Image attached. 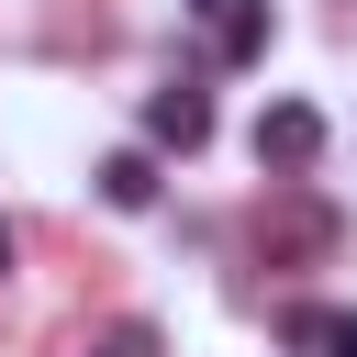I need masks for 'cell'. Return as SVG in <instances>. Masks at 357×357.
Instances as JSON below:
<instances>
[{
    "mask_svg": "<svg viewBox=\"0 0 357 357\" xmlns=\"http://www.w3.org/2000/svg\"><path fill=\"white\" fill-rule=\"evenodd\" d=\"M312 156H324V112H312V100H268V112H257V167L301 178Z\"/></svg>",
    "mask_w": 357,
    "mask_h": 357,
    "instance_id": "obj_1",
    "label": "cell"
},
{
    "mask_svg": "<svg viewBox=\"0 0 357 357\" xmlns=\"http://www.w3.org/2000/svg\"><path fill=\"white\" fill-rule=\"evenodd\" d=\"M145 145H178V156H201V145H212V89H201V78H167V89L145 100Z\"/></svg>",
    "mask_w": 357,
    "mask_h": 357,
    "instance_id": "obj_2",
    "label": "cell"
},
{
    "mask_svg": "<svg viewBox=\"0 0 357 357\" xmlns=\"http://www.w3.org/2000/svg\"><path fill=\"white\" fill-rule=\"evenodd\" d=\"M279 335H290V346H312V357H357V312H335V301H290V312H279Z\"/></svg>",
    "mask_w": 357,
    "mask_h": 357,
    "instance_id": "obj_3",
    "label": "cell"
},
{
    "mask_svg": "<svg viewBox=\"0 0 357 357\" xmlns=\"http://www.w3.org/2000/svg\"><path fill=\"white\" fill-rule=\"evenodd\" d=\"M257 234H268V245H290V257H324V245H335V212H324V201H301V190H290V201H279V212H268V223H257Z\"/></svg>",
    "mask_w": 357,
    "mask_h": 357,
    "instance_id": "obj_4",
    "label": "cell"
},
{
    "mask_svg": "<svg viewBox=\"0 0 357 357\" xmlns=\"http://www.w3.org/2000/svg\"><path fill=\"white\" fill-rule=\"evenodd\" d=\"M268 33H279V22H268V0H234V11L212 22V56H223V67H257V56H268Z\"/></svg>",
    "mask_w": 357,
    "mask_h": 357,
    "instance_id": "obj_5",
    "label": "cell"
},
{
    "mask_svg": "<svg viewBox=\"0 0 357 357\" xmlns=\"http://www.w3.org/2000/svg\"><path fill=\"white\" fill-rule=\"evenodd\" d=\"M100 201H112V212H145V201H156V145L100 156Z\"/></svg>",
    "mask_w": 357,
    "mask_h": 357,
    "instance_id": "obj_6",
    "label": "cell"
},
{
    "mask_svg": "<svg viewBox=\"0 0 357 357\" xmlns=\"http://www.w3.org/2000/svg\"><path fill=\"white\" fill-rule=\"evenodd\" d=\"M100 357H156V324H112V346Z\"/></svg>",
    "mask_w": 357,
    "mask_h": 357,
    "instance_id": "obj_7",
    "label": "cell"
},
{
    "mask_svg": "<svg viewBox=\"0 0 357 357\" xmlns=\"http://www.w3.org/2000/svg\"><path fill=\"white\" fill-rule=\"evenodd\" d=\"M178 11H190V22H223V11H234V0H178Z\"/></svg>",
    "mask_w": 357,
    "mask_h": 357,
    "instance_id": "obj_8",
    "label": "cell"
},
{
    "mask_svg": "<svg viewBox=\"0 0 357 357\" xmlns=\"http://www.w3.org/2000/svg\"><path fill=\"white\" fill-rule=\"evenodd\" d=\"M0 268H11V223H0Z\"/></svg>",
    "mask_w": 357,
    "mask_h": 357,
    "instance_id": "obj_9",
    "label": "cell"
}]
</instances>
